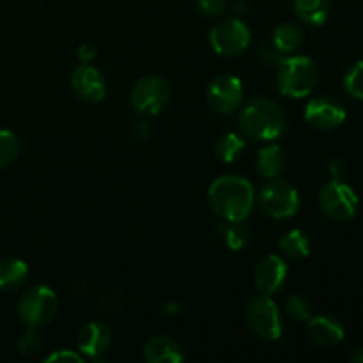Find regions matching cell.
<instances>
[{
  "label": "cell",
  "instance_id": "obj_1",
  "mask_svg": "<svg viewBox=\"0 0 363 363\" xmlns=\"http://www.w3.org/2000/svg\"><path fill=\"white\" fill-rule=\"evenodd\" d=\"M254 202V186L241 176H222L209 188V204L225 222H245Z\"/></svg>",
  "mask_w": 363,
  "mask_h": 363
},
{
  "label": "cell",
  "instance_id": "obj_2",
  "mask_svg": "<svg viewBox=\"0 0 363 363\" xmlns=\"http://www.w3.org/2000/svg\"><path fill=\"white\" fill-rule=\"evenodd\" d=\"M241 131L259 140H275L286 131L287 119L284 110L273 99L255 98L238 117Z\"/></svg>",
  "mask_w": 363,
  "mask_h": 363
},
{
  "label": "cell",
  "instance_id": "obj_3",
  "mask_svg": "<svg viewBox=\"0 0 363 363\" xmlns=\"http://www.w3.org/2000/svg\"><path fill=\"white\" fill-rule=\"evenodd\" d=\"M319 71L312 59L305 55L286 57L279 66V84L280 92L289 98H305L314 91L318 84Z\"/></svg>",
  "mask_w": 363,
  "mask_h": 363
},
{
  "label": "cell",
  "instance_id": "obj_4",
  "mask_svg": "<svg viewBox=\"0 0 363 363\" xmlns=\"http://www.w3.org/2000/svg\"><path fill=\"white\" fill-rule=\"evenodd\" d=\"M59 298L46 286L32 287L18 301V315L28 328H41L48 325L55 318Z\"/></svg>",
  "mask_w": 363,
  "mask_h": 363
},
{
  "label": "cell",
  "instance_id": "obj_5",
  "mask_svg": "<svg viewBox=\"0 0 363 363\" xmlns=\"http://www.w3.org/2000/svg\"><path fill=\"white\" fill-rule=\"evenodd\" d=\"M259 204L272 218H289L300 209V195L293 184L273 177L261 188Z\"/></svg>",
  "mask_w": 363,
  "mask_h": 363
},
{
  "label": "cell",
  "instance_id": "obj_6",
  "mask_svg": "<svg viewBox=\"0 0 363 363\" xmlns=\"http://www.w3.org/2000/svg\"><path fill=\"white\" fill-rule=\"evenodd\" d=\"M319 204L326 216L337 222H346L357 215L360 201L357 191L350 184L342 183L340 179H333L323 186L319 194Z\"/></svg>",
  "mask_w": 363,
  "mask_h": 363
},
{
  "label": "cell",
  "instance_id": "obj_7",
  "mask_svg": "<svg viewBox=\"0 0 363 363\" xmlns=\"http://www.w3.org/2000/svg\"><path fill=\"white\" fill-rule=\"evenodd\" d=\"M131 105L138 113L156 116L167 106L170 99V87L165 78L158 74H149L138 80L131 89Z\"/></svg>",
  "mask_w": 363,
  "mask_h": 363
},
{
  "label": "cell",
  "instance_id": "obj_8",
  "mask_svg": "<svg viewBox=\"0 0 363 363\" xmlns=\"http://www.w3.org/2000/svg\"><path fill=\"white\" fill-rule=\"evenodd\" d=\"M247 321L252 332L264 340H277L282 335V319L275 301L269 296L254 298L247 307Z\"/></svg>",
  "mask_w": 363,
  "mask_h": 363
},
{
  "label": "cell",
  "instance_id": "obj_9",
  "mask_svg": "<svg viewBox=\"0 0 363 363\" xmlns=\"http://www.w3.org/2000/svg\"><path fill=\"white\" fill-rule=\"evenodd\" d=\"M209 39L218 55L236 57L241 55L250 45V30L241 20L230 18L215 25Z\"/></svg>",
  "mask_w": 363,
  "mask_h": 363
},
{
  "label": "cell",
  "instance_id": "obj_10",
  "mask_svg": "<svg viewBox=\"0 0 363 363\" xmlns=\"http://www.w3.org/2000/svg\"><path fill=\"white\" fill-rule=\"evenodd\" d=\"M243 84L234 74H220L208 87V103L215 112L223 116L236 112L243 103Z\"/></svg>",
  "mask_w": 363,
  "mask_h": 363
},
{
  "label": "cell",
  "instance_id": "obj_11",
  "mask_svg": "<svg viewBox=\"0 0 363 363\" xmlns=\"http://www.w3.org/2000/svg\"><path fill=\"white\" fill-rule=\"evenodd\" d=\"M305 119L315 130H335L346 121V108L340 101L330 96H319L308 101Z\"/></svg>",
  "mask_w": 363,
  "mask_h": 363
},
{
  "label": "cell",
  "instance_id": "obj_12",
  "mask_svg": "<svg viewBox=\"0 0 363 363\" xmlns=\"http://www.w3.org/2000/svg\"><path fill=\"white\" fill-rule=\"evenodd\" d=\"M71 87L74 94L87 103H99L106 94V84L103 74L96 67L78 66L71 74Z\"/></svg>",
  "mask_w": 363,
  "mask_h": 363
},
{
  "label": "cell",
  "instance_id": "obj_13",
  "mask_svg": "<svg viewBox=\"0 0 363 363\" xmlns=\"http://www.w3.org/2000/svg\"><path fill=\"white\" fill-rule=\"evenodd\" d=\"M255 286L266 296H272L282 289L287 280V264L279 255H268L255 268Z\"/></svg>",
  "mask_w": 363,
  "mask_h": 363
},
{
  "label": "cell",
  "instance_id": "obj_14",
  "mask_svg": "<svg viewBox=\"0 0 363 363\" xmlns=\"http://www.w3.org/2000/svg\"><path fill=\"white\" fill-rule=\"evenodd\" d=\"M110 344H112V332L103 323H89L82 328L80 335H78V350H80V353L96 358V360L106 353Z\"/></svg>",
  "mask_w": 363,
  "mask_h": 363
},
{
  "label": "cell",
  "instance_id": "obj_15",
  "mask_svg": "<svg viewBox=\"0 0 363 363\" xmlns=\"http://www.w3.org/2000/svg\"><path fill=\"white\" fill-rule=\"evenodd\" d=\"M344 326L339 319L330 315H318L308 319V335L319 346H337L344 340Z\"/></svg>",
  "mask_w": 363,
  "mask_h": 363
},
{
  "label": "cell",
  "instance_id": "obj_16",
  "mask_svg": "<svg viewBox=\"0 0 363 363\" xmlns=\"http://www.w3.org/2000/svg\"><path fill=\"white\" fill-rule=\"evenodd\" d=\"M144 360L147 363H179L184 360L183 350L169 337H155L144 347Z\"/></svg>",
  "mask_w": 363,
  "mask_h": 363
},
{
  "label": "cell",
  "instance_id": "obj_17",
  "mask_svg": "<svg viewBox=\"0 0 363 363\" xmlns=\"http://www.w3.org/2000/svg\"><path fill=\"white\" fill-rule=\"evenodd\" d=\"M28 266L21 259H0V291H14L25 284Z\"/></svg>",
  "mask_w": 363,
  "mask_h": 363
},
{
  "label": "cell",
  "instance_id": "obj_18",
  "mask_svg": "<svg viewBox=\"0 0 363 363\" xmlns=\"http://www.w3.org/2000/svg\"><path fill=\"white\" fill-rule=\"evenodd\" d=\"M255 163H257V172L262 177L273 179V177H279L286 169V156H284L280 145H266L259 151Z\"/></svg>",
  "mask_w": 363,
  "mask_h": 363
},
{
  "label": "cell",
  "instance_id": "obj_19",
  "mask_svg": "<svg viewBox=\"0 0 363 363\" xmlns=\"http://www.w3.org/2000/svg\"><path fill=\"white\" fill-rule=\"evenodd\" d=\"M294 11L308 25H323L328 20L330 0H294Z\"/></svg>",
  "mask_w": 363,
  "mask_h": 363
},
{
  "label": "cell",
  "instance_id": "obj_20",
  "mask_svg": "<svg viewBox=\"0 0 363 363\" xmlns=\"http://www.w3.org/2000/svg\"><path fill=\"white\" fill-rule=\"evenodd\" d=\"M273 45L280 50L282 53H293L298 52L303 45V32L293 23H284L273 30Z\"/></svg>",
  "mask_w": 363,
  "mask_h": 363
},
{
  "label": "cell",
  "instance_id": "obj_21",
  "mask_svg": "<svg viewBox=\"0 0 363 363\" xmlns=\"http://www.w3.org/2000/svg\"><path fill=\"white\" fill-rule=\"evenodd\" d=\"M279 247L287 257L291 259H305L311 254V241L307 234L300 229H293L287 234H284L282 240L279 241Z\"/></svg>",
  "mask_w": 363,
  "mask_h": 363
},
{
  "label": "cell",
  "instance_id": "obj_22",
  "mask_svg": "<svg viewBox=\"0 0 363 363\" xmlns=\"http://www.w3.org/2000/svg\"><path fill=\"white\" fill-rule=\"evenodd\" d=\"M218 230L230 250L240 252L250 243V230L243 222H225L218 227Z\"/></svg>",
  "mask_w": 363,
  "mask_h": 363
},
{
  "label": "cell",
  "instance_id": "obj_23",
  "mask_svg": "<svg viewBox=\"0 0 363 363\" xmlns=\"http://www.w3.org/2000/svg\"><path fill=\"white\" fill-rule=\"evenodd\" d=\"M245 151V140L238 133H227L216 142V158L223 163H234Z\"/></svg>",
  "mask_w": 363,
  "mask_h": 363
},
{
  "label": "cell",
  "instance_id": "obj_24",
  "mask_svg": "<svg viewBox=\"0 0 363 363\" xmlns=\"http://www.w3.org/2000/svg\"><path fill=\"white\" fill-rule=\"evenodd\" d=\"M20 155V140L9 130H0V169L14 162Z\"/></svg>",
  "mask_w": 363,
  "mask_h": 363
},
{
  "label": "cell",
  "instance_id": "obj_25",
  "mask_svg": "<svg viewBox=\"0 0 363 363\" xmlns=\"http://www.w3.org/2000/svg\"><path fill=\"white\" fill-rule=\"evenodd\" d=\"M128 300L123 291H108L99 300V308L106 315H119L126 311Z\"/></svg>",
  "mask_w": 363,
  "mask_h": 363
},
{
  "label": "cell",
  "instance_id": "obj_26",
  "mask_svg": "<svg viewBox=\"0 0 363 363\" xmlns=\"http://www.w3.org/2000/svg\"><path fill=\"white\" fill-rule=\"evenodd\" d=\"M286 311H287V314L291 315V319H294V321H298V323L308 321V319L312 318L311 301H308L305 296H300V294H296V296H291L289 300H287Z\"/></svg>",
  "mask_w": 363,
  "mask_h": 363
},
{
  "label": "cell",
  "instance_id": "obj_27",
  "mask_svg": "<svg viewBox=\"0 0 363 363\" xmlns=\"http://www.w3.org/2000/svg\"><path fill=\"white\" fill-rule=\"evenodd\" d=\"M344 89L350 96L363 99V60L354 64L344 78Z\"/></svg>",
  "mask_w": 363,
  "mask_h": 363
},
{
  "label": "cell",
  "instance_id": "obj_28",
  "mask_svg": "<svg viewBox=\"0 0 363 363\" xmlns=\"http://www.w3.org/2000/svg\"><path fill=\"white\" fill-rule=\"evenodd\" d=\"M41 347V340H39L38 333H35V328H28L23 335L18 339V351L23 357H32L35 354Z\"/></svg>",
  "mask_w": 363,
  "mask_h": 363
},
{
  "label": "cell",
  "instance_id": "obj_29",
  "mask_svg": "<svg viewBox=\"0 0 363 363\" xmlns=\"http://www.w3.org/2000/svg\"><path fill=\"white\" fill-rule=\"evenodd\" d=\"M259 59H261L262 64L266 66H280L282 60L286 59V53L280 52L275 45L272 43H264V45L259 48Z\"/></svg>",
  "mask_w": 363,
  "mask_h": 363
},
{
  "label": "cell",
  "instance_id": "obj_30",
  "mask_svg": "<svg viewBox=\"0 0 363 363\" xmlns=\"http://www.w3.org/2000/svg\"><path fill=\"white\" fill-rule=\"evenodd\" d=\"M199 9L206 16H220L227 9V0H197Z\"/></svg>",
  "mask_w": 363,
  "mask_h": 363
},
{
  "label": "cell",
  "instance_id": "obj_31",
  "mask_svg": "<svg viewBox=\"0 0 363 363\" xmlns=\"http://www.w3.org/2000/svg\"><path fill=\"white\" fill-rule=\"evenodd\" d=\"M130 131L133 135V138H137V140H145L149 137V133H151V126H149L147 121L137 119L131 123Z\"/></svg>",
  "mask_w": 363,
  "mask_h": 363
},
{
  "label": "cell",
  "instance_id": "obj_32",
  "mask_svg": "<svg viewBox=\"0 0 363 363\" xmlns=\"http://www.w3.org/2000/svg\"><path fill=\"white\" fill-rule=\"evenodd\" d=\"M46 362H74V363H80L84 362V358H82V354L74 353V351H57V353L50 354L48 358H46Z\"/></svg>",
  "mask_w": 363,
  "mask_h": 363
},
{
  "label": "cell",
  "instance_id": "obj_33",
  "mask_svg": "<svg viewBox=\"0 0 363 363\" xmlns=\"http://www.w3.org/2000/svg\"><path fill=\"white\" fill-rule=\"evenodd\" d=\"M96 55H98V50H96V46L82 45L80 48H78V57L82 59V62H91L92 59H96Z\"/></svg>",
  "mask_w": 363,
  "mask_h": 363
},
{
  "label": "cell",
  "instance_id": "obj_34",
  "mask_svg": "<svg viewBox=\"0 0 363 363\" xmlns=\"http://www.w3.org/2000/svg\"><path fill=\"white\" fill-rule=\"evenodd\" d=\"M330 172H332L333 179H340L346 172V163L342 160H333L332 165H330Z\"/></svg>",
  "mask_w": 363,
  "mask_h": 363
},
{
  "label": "cell",
  "instance_id": "obj_35",
  "mask_svg": "<svg viewBox=\"0 0 363 363\" xmlns=\"http://www.w3.org/2000/svg\"><path fill=\"white\" fill-rule=\"evenodd\" d=\"M351 362H353V363H363V347H362V350H357L353 354H351Z\"/></svg>",
  "mask_w": 363,
  "mask_h": 363
}]
</instances>
